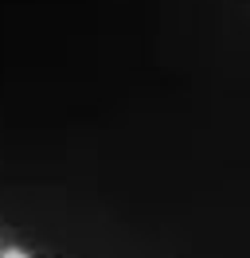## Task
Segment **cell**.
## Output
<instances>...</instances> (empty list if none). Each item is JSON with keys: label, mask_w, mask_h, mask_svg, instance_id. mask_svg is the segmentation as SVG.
<instances>
[{"label": "cell", "mask_w": 250, "mask_h": 258, "mask_svg": "<svg viewBox=\"0 0 250 258\" xmlns=\"http://www.w3.org/2000/svg\"><path fill=\"white\" fill-rule=\"evenodd\" d=\"M0 258H28V250H16V246H8V250H4Z\"/></svg>", "instance_id": "obj_1"}]
</instances>
